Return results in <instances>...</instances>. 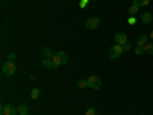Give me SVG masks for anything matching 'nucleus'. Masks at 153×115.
I'll return each mask as SVG.
<instances>
[{
	"instance_id": "2",
	"label": "nucleus",
	"mask_w": 153,
	"mask_h": 115,
	"mask_svg": "<svg viewBox=\"0 0 153 115\" xmlns=\"http://www.w3.org/2000/svg\"><path fill=\"white\" fill-rule=\"evenodd\" d=\"M2 71H3V74L5 75H14L16 74V71H17V66H16V63L14 61H5L3 65H2Z\"/></svg>"
},
{
	"instance_id": "14",
	"label": "nucleus",
	"mask_w": 153,
	"mask_h": 115,
	"mask_svg": "<svg viewBox=\"0 0 153 115\" xmlns=\"http://www.w3.org/2000/svg\"><path fill=\"white\" fill-rule=\"evenodd\" d=\"M144 52L153 55V43H147V45H144Z\"/></svg>"
},
{
	"instance_id": "15",
	"label": "nucleus",
	"mask_w": 153,
	"mask_h": 115,
	"mask_svg": "<svg viewBox=\"0 0 153 115\" xmlns=\"http://www.w3.org/2000/svg\"><path fill=\"white\" fill-rule=\"evenodd\" d=\"M38 97H40V89H38V87H34L32 92H31V98H32V100H37Z\"/></svg>"
},
{
	"instance_id": "5",
	"label": "nucleus",
	"mask_w": 153,
	"mask_h": 115,
	"mask_svg": "<svg viewBox=\"0 0 153 115\" xmlns=\"http://www.w3.org/2000/svg\"><path fill=\"white\" fill-rule=\"evenodd\" d=\"M100 23H101V20H100L98 17H91V19H87V20L84 22V26H86L87 29H95V28L100 26Z\"/></svg>"
},
{
	"instance_id": "1",
	"label": "nucleus",
	"mask_w": 153,
	"mask_h": 115,
	"mask_svg": "<svg viewBox=\"0 0 153 115\" xmlns=\"http://www.w3.org/2000/svg\"><path fill=\"white\" fill-rule=\"evenodd\" d=\"M69 60V55L65 52V51H58V52L54 54L52 57V63H54V69H57L58 66H63V65H66Z\"/></svg>"
},
{
	"instance_id": "10",
	"label": "nucleus",
	"mask_w": 153,
	"mask_h": 115,
	"mask_svg": "<svg viewBox=\"0 0 153 115\" xmlns=\"http://www.w3.org/2000/svg\"><path fill=\"white\" fill-rule=\"evenodd\" d=\"M28 112H29V109H28L26 105H20V106H17V114H20V115H28Z\"/></svg>"
},
{
	"instance_id": "21",
	"label": "nucleus",
	"mask_w": 153,
	"mask_h": 115,
	"mask_svg": "<svg viewBox=\"0 0 153 115\" xmlns=\"http://www.w3.org/2000/svg\"><path fill=\"white\" fill-rule=\"evenodd\" d=\"M127 23H129V25H135V23H136L135 16H130V17H129V20H127Z\"/></svg>"
},
{
	"instance_id": "23",
	"label": "nucleus",
	"mask_w": 153,
	"mask_h": 115,
	"mask_svg": "<svg viewBox=\"0 0 153 115\" xmlns=\"http://www.w3.org/2000/svg\"><path fill=\"white\" fill-rule=\"evenodd\" d=\"M86 3H87V0H81V2H80V6H86Z\"/></svg>"
},
{
	"instance_id": "24",
	"label": "nucleus",
	"mask_w": 153,
	"mask_h": 115,
	"mask_svg": "<svg viewBox=\"0 0 153 115\" xmlns=\"http://www.w3.org/2000/svg\"><path fill=\"white\" fill-rule=\"evenodd\" d=\"M150 38H152V40H153V31L150 32Z\"/></svg>"
},
{
	"instance_id": "20",
	"label": "nucleus",
	"mask_w": 153,
	"mask_h": 115,
	"mask_svg": "<svg viewBox=\"0 0 153 115\" xmlns=\"http://www.w3.org/2000/svg\"><path fill=\"white\" fill-rule=\"evenodd\" d=\"M123 49H124V52H127V51H130V49H132V43L127 42L126 45H123Z\"/></svg>"
},
{
	"instance_id": "6",
	"label": "nucleus",
	"mask_w": 153,
	"mask_h": 115,
	"mask_svg": "<svg viewBox=\"0 0 153 115\" xmlns=\"http://www.w3.org/2000/svg\"><path fill=\"white\" fill-rule=\"evenodd\" d=\"M2 114L3 115H16L17 114V108L12 106V105H6L2 108Z\"/></svg>"
},
{
	"instance_id": "3",
	"label": "nucleus",
	"mask_w": 153,
	"mask_h": 115,
	"mask_svg": "<svg viewBox=\"0 0 153 115\" xmlns=\"http://www.w3.org/2000/svg\"><path fill=\"white\" fill-rule=\"evenodd\" d=\"M124 52V49H123V45H113V46H110V49H109V57L110 58H120V55Z\"/></svg>"
},
{
	"instance_id": "16",
	"label": "nucleus",
	"mask_w": 153,
	"mask_h": 115,
	"mask_svg": "<svg viewBox=\"0 0 153 115\" xmlns=\"http://www.w3.org/2000/svg\"><path fill=\"white\" fill-rule=\"evenodd\" d=\"M76 87H80V89L87 87V80H78L76 81Z\"/></svg>"
},
{
	"instance_id": "17",
	"label": "nucleus",
	"mask_w": 153,
	"mask_h": 115,
	"mask_svg": "<svg viewBox=\"0 0 153 115\" xmlns=\"http://www.w3.org/2000/svg\"><path fill=\"white\" fill-rule=\"evenodd\" d=\"M84 115H100L97 111H95V108H89L87 111H86V114Z\"/></svg>"
},
{
	"instance_id": "13",
	"label": "nucleus",
	"mask_w": 153,
	"mask_h": 115,
	"mask_svg": "<svg viewBox=\"0 0 153 115\" xmlns=\"http://www.w3.org/2000/svg\"><path fill=\"white\" fill-rule=\"evenodd\" d=\"M144 45H147V35L141 34L138 37V46H144Z\"/></svg>"
},
{
	"instance_id": "19",
	"label": "nucleus",
	"mask_w": 153,
	"mask_h": 115,
	"mask_svg": "<svg viewBox=\"0 0 153 115\" xmlns=\"http://www.w3.org/2000/svg\"><path fill=\"white\" fill-rule=\"evenodd\" d=\"M143 52H144V46H136V49H135V54L141 55Z\"/></svg>"
},
{
	"instance_id": "4",
	"label": "nucleus",
	"mask_w": 153,
	"mask_h": 115,
	"mask_svg": "<svg viewBox=\"0 0 153 115\" xmlns=\"http://www.w3.org/2000/svg\"><path fill=\"white\" fill-rule=\"evenodd\" d=\"M87 87H91V89H100L101 87V78L97 75H91L87 78Z\"/></svg>"
},
{
	"instance_id": "12",
	"label": "nucleus",
	"mask_w": 153,
	"mask_h": 115,
	"mask_svg": "<svg viewBox=\"0 0 153 115\" xmlns=\"http://www.w3.org/2000/svg\"><path fill=\"white\" fill-rule=\"evenodd\" d=\"M43 68H54V63H52V58H43L42 61Z\"/></svg>"
},
{
	"instance_id": "9",
	"label": "nucleus",
	"mask_w": 153,
	"mask_h": 115,
	"mask_svg": "<svg viewBox=\"0 0 153 115\" xmlns=\"http://www.w3.org/2000/svg\"><path fill=\"white\" fill-rule=\"evenodd\" d=\"M42 52H43V57H45V58H52L54 54H55V52H52V49H51L49 46H45Z\"/></svg>"
},
{
	"instance_id": "25",
	"label": "nucleus",
	"mask_w": 153,
	"mask_h": 115,
	"mask_svg": "<svg viewBox=\"0 0 153 115\" xmlns=\"http://www.w3.org/2000/svg\"><path fill=\"white\" fill-rule=\"evenodd\" d=\"M28 115H29V114H28Z\"/></svg>"
},
{
	"instance_id": "11",
	"label": "nucleus",
	"mask_w": 153,
	"mask_h": 115,
	"mask_svg": "<svg viewBox=\"0 0 153 115\" xmlns=\"http://www.w3.org/2000/svg\"><path fill=\"white\" fill-rule=\"evenodd\" d=\"M150 3V0H133V3L132 5H135V6H147Z\"/></svg>"
},
{
	"instance_id": "7",
	"label": "nucleus",
	"mask_w": 153,
	"mask_h": 115,
	"mask_svg": "<svg viewBox=\"0 0 153 115\" xmlns=\"http://www.w3.org/2000/svg\"><path fill=\"white\" fill-rule=\"evenodd\" d=\"M115 43H118V45H126V43H127V34H124V32L115 34Z\"/></svg>"
},
{
	"instance_id": "22",
	"label": "nucleus",
	"mask_w": 153,
	"mask_h": 115,
	"mask_svg": "<svg viewBox=\"0 0 153 115\" xmlns=\"http://www.w3.org/2000/svg\"><path fill=\"white\" fill-rule=\"evenodd\" d=\"M8 60H9V61H14V60H16V52H9V54H8Z\"/></svg>"
},
{
	"instance_id": "8",
	"label": "nucleus",
	"mask_w": 153,
	"mask_h": 115,
	"mask_svg": "<svg viewBox=\"0 0 153 115\" xmlns=\"http://www.w3.org/2000/svg\"><path fill=\"white\" fill-rule=\"evenodd\" d=\"M153 22V16H152V12H144V14L141 16V23L143 25H149Z\"/></svg>"
},
{
	"instance_id": "18",
	"label": "nucleus",
	"mask_w": 153,
	"mask_h": 115,
	"mask_svg": "<svg viewBox=\"0 0 153 115\" xmlns=\"http://www.w3.org/2000/svg\"><path fill=\"white\" fill-rule=\"evenodd\" d=\"M136 12H138V6L132 5V6H130V9H129V14H130V16H135Z\"/></svg>"
}]
</instances>
